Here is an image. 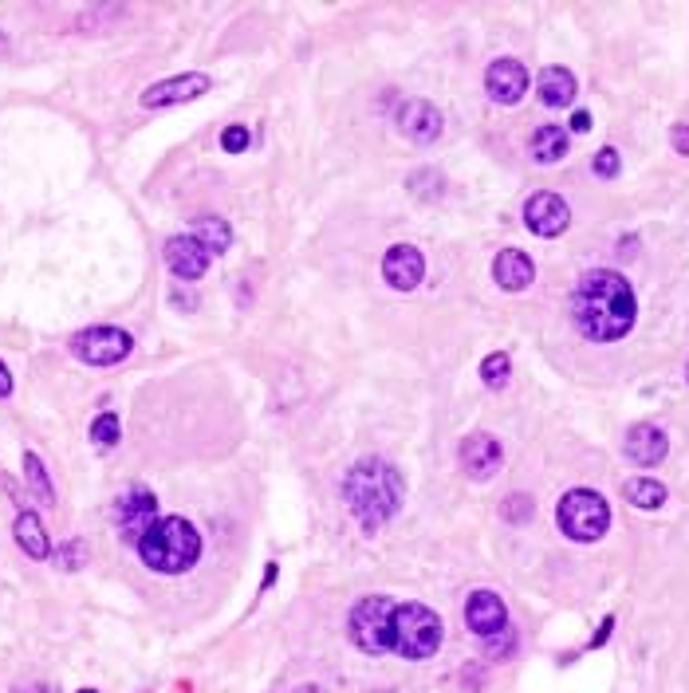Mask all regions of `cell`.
<instances>
[{
	"label": "cell",
	"mask_w": 689,
	"mask_h": 693,
	"mask_svg": "<svg viewBox=\"0 0 689 693\" xmlns=\"http://www.w3.org/2000/svg\"><path fill=\"white\" fill-rule=\"evenodd\" d=\"M638 319V300L623 272L591 268L571 288V323L591 343H619Z\"/></svg>",
	"instance_id": "1"
},
{
	"label": "cell",
	"mask_w": 689,
	"mask_h": 693,
	"mask_svg": "<svg viewBox=\"0 0 689 693\" xmlns=\"http://www.w3.org/2000/svg\"><path fill=\"white\" fill-rule=\"evenodd\" d=\"M402 493H406V481L402 473L382 461V457H363L351 465V473L343 477V497L351 504V516L359 520V528L371 536L378 532L398 508H402Z\"/></svg>",
	"instance_id": "2"
},
{
	"label": "cell",
	"mask_w": 689,
	"mask_h": 693,
	"mask_svg": "<svg viewBox=\"0 0 689 693\" xmlns=\"http://www.w3.org/2000/svg\"><path fill=\"white\" fill-rule=\"evenodd\" d=\"M138 556L158 575H182L201 556V536L186 516H158L154 528L138 540Z\"/></svg>",
	"instance_id": "3"
},
{
	"label": "cell",
	"mask_w": 689,
	"mask_h": 693,
	"mask_svg": "<svg viewBox=\"0 0 689 693\" xmlns=\"http://www.w3.org/2000/svg\"><path fill=\"white\" fill-rule=\"evenodd\" d=\"M382 646L410 662L434 658L441 646V615L422 603H394L382 627Z\"/></svg>",
	"instance_id": "4"
},
{
	"label": "cell",
	"mask_w": 689,
	"mask_h": 693,
	"mask_svg": "<svg viewBox=\"0 0 689 693\" xmlns=\"http://www.w3.org/2000/svg\"><path fill=\"white\" fill-rule=\"evenodd\" d=\"M556 520H560L567 540H575V544H595V540H603L607 528H611V504L603 501L595 489H571V493L560 497Z\"/></svg>",
	"instance_id": "5"
},
{
	"label": "cell",
	"mask_w": 689,
	"mask_h": 693,
	"mask_svg": "<svg viewBox=\"0 0 689 693\" xmlns=\"http://www.w3.org/2000/svg\"><path fill=\"white\" fill-rule=\"evenodd\" d=\"M134 351V339L123 327H87L71 339V355L91 363V367H115Z\"/></svg>",
	"instance_id": "6"
},
{
	"label": "cell",
	"mask_w": 689,
	"mask_h": 693,
	"mask_svg": "<svg viewBox=\"0 0 689 693\" xmlns=\"http://www.w3.org/2000/svg\"><path fill=\"white\" fill-rule=\"evenodd\" d=\"M390 607H394L390 595H367V599L355 603L347 627H351V642H355L359 650H367V654H386V646H382V627H386Z\"/></svg>",
	"instance_id": "7"
},
{
	"label": "cell",
	"mask_w": 689,
	"mask_h": 693,
	"mask_svg": "<svg viewBox=\"0 0 689 693\" xmlns=\"http://www.w3.org/2000/svg\"><path fill=\"white\" fill-rule=\"evenodd\" d=\"M213 79L201 75V71H186V75H174V79H162L154 87L142 91V107L146 111H162V107H178V103H193L201 95H209Z\"/></svg>",
	"instance_id": "8"
},
{
	"label": "cell",
	"mask_w": 689,
	"mask_h": 693,
	"mask_svg": "<svg viewBox=\"0 0 689 693\" xmlns=\"http://www.w3.org/2000/svg\"><path fill=\"white\" fill-rule=\"evenodd\" d=\"M524 225L536 233V237H560L567 233V225H571V209H567V201L560 193H532L528 201H524Z\"/></svg>",
	"instance_id": "9"
},
{
	"label": "cell",
	"mask_w": 689,
	"mask_h": 693,
	"mask_svg": "<svg viewBox=\"0 0 689 693\" xmlns=\"http://www.w3.org/2000/svg\"><path fill=\"white\" fill-rule=\"evenodd\" d=\"M115 520H119V532H123L126 544H134L138 548V540L154 528V520H158V501H154V493L150 489H130L123 501L115 504Z\"/></svg>",
	"instance_id": "10"
},
{
	"label": "cell",
	"mask_w": 689,
	"mask_h": 693,
	"mask_svg": "<svg viewBox=\"0 0 689 693\" xmlns=\"http://www.w3.org/2000/svg\"><path fill=\"white\" fill-rule=\"evenodd\" d=\"M398 130L410 138V142H418V146H430V142H438L441 138V111L430 103V99H406L402 107H398Z\"/></svg>",
	"instance_id": "11"
},
{
	"label": "cell",
	"mask_w": 689,
	"mask_h": 693,
	"mask_svg": "<svg viewBox=\"0 0 689 693\" xmlns=\"http://www.w3.org/2000/svg\"><path fill=\"white\" fill-rule=\"evenodd\" d=\"M465 623L477 638H497L508 630V607L497 591H473L469 603H465Z\"/></svg>",
	"instance_id": "12"
},
{
	"label": "cell",
	"mask_w": 689,
	"mask_h": 693,
	"mask_svg": "<svg viewBox=\"0 0 689 693\" xmlns=\"http://www.w3.org/2000/svg\"><path fill=\"white\" fill-rule=\"evenodd\" d=\"M485 91H489L493 103H501V107L520 103L524 91H528V67L520 60H512V56L493 60L489 63V71H485Z\"/></svg>",
	"instance_id": "13"
},
{
	"label": "cell",
	"mask_w": 689,
	"mask_h": 693,
	"mask_svg": "<svg viewBox=\"0 0 689 693\" xmlns=\"http://www.w3.org/2000/svg\"><path fill=\"white\" fill-rule=\"evenodd\" d=\"M457 461H461V469H465L473 481H489V477L501 469L504 449H501V441L493 438V434H469V438L461 441Z\"/></svg>",
	"instance_id": "14"
},
{
	"label": "cell",
	"mask_w": 689,
	"mask_h": 693,
	"mask_svg": "<svg viewBox=\"0 0 689 693\" xmlns=\"http://www.w3.org/2000/svg\"><path fill=\"white\" fill-rule=\"evenodd\" d=\"M382 276H386L390 288L414 292L422 284V276H426V256L414 249V245H394V249H386V256H382Z\"/></svg>",
	"instance_id": "15"
},
{
	"label": "cell",
	"mask_w": 689,
	"mask_h": 693,
	"mask_svg": "<svg viewBox=\"0 0 689 693\" xmlns=\"http://www.w3.org/2000/svg\"><path fill=\"white\" fill-rule=\"evenodd\" d=\"M627 457L634 465H642V469H654V465H662L666 461V453H670V438H666V430H658V426H650V422H638V426H630L627 434Z\"/></svg>",
	"instance_id": "16"
},
{
	"label": "cell",
	"mask_w": 689,
	"mask_h": 693,
	"mask_svg": "<svg viewBox=\"0 0 689 693\" xmlns=\"http://www.w3.org/2000/svg\"><path fill=\"white\" fill-rule=\"evenodd\" d=\"M166 264L182 280H201L205 268H209V252L201 249L193 237H174V241H166Z\"/></svg>",
	"instance_id": "17"
},
{
	"label": "cell",
	"mask_w": 689,
	"mask_h": 693,
	"mask_svg": "<svg viewBox=\"0 0 689 693\" xmlns=\"http://www.w3.org/2000/svg\"><path fill=\"white\" fill-rule=\"evenodd\" d=\"M532 276H536V264H532L528 252H520V249L497 252V260H493V280L501 284L504 292H524V288L532 284Z\"/></svg>",
	"instance_id": "18"
},
{
	"label": "cell",
	"mask_w": 689,
	"mask_h": 693,
	"mask_svg": "<svg viewBox=\"0 0 689 693\" xmlns=\"http://www.w3.org/2000/svg\"><path fill=\"white\" fill-rule=\"evenodd\" d=\"M536 87H540V103L544 107H567L579 95V83H575V75L567 67H544Z\"/></svg>",
	"instance_id": "19"
},
{
	"label": "cell",
	"mask_w": 689,
	"mask_h": 693,
	"mask_svg": "<svg viewBox=\"0 0 689 693\" xmlns=\"http://www.w3.org/2000/svg\"><path fill=\"white\" fill-rule=\"evenodd\" d=\"M16 544L32 556V560H48L52 556V540H48V528H44V520L36 516V512H20L16 516Z\"/></svg>",
	"instance_id": "20"
},
{
	"label": "cell",
	"mask_w": 689,
	"mask_h": 693,
	"mask_svg": "<svg viewBox=\"0 0 689 693\" xmlns=\"http://www.w3.org/2000/svg\"><path fill=\"white\" fill-rule=\"evenodd\" d=\"M567 146H571V138H567V126L560 123L536 126V134H532V158L540 166H552V162L567 158Z\"/></svg>",
	"instance_id": "21"
},
{
	"label": "cell",
	"mask_w": 689,
	"mask_h": 693,
	"mask_svg": "<svg viewBox=\"0 0 689 693\" xmlns=\"http://www.w3.org/2000/svg\"><path fill=\"white\" fill-rule=\"evenodd\" d=\"M189 237L209 252V256H217V252H225L233 245V229H229V221H221V217H197Z\"/></svg>",
	"instance_id": "22"
},
{
	"label": "cell",
	"mask_w": 689,
	"mask_h": 693,
	"mask_svg": "<svg viewBox=\"0 0 689 693\" xmlns=\"http://www.w3.org/2000/svg\"><path fill=\"white\" fill-rule=\"evenodd\" d=\"M623 497H627L634 508H642V512H654V508H662L666 504V485L662 481H654V477H634L623 485Z\"/></svg>",
	"instance_id": "23"
},
{
	"label": "cell",
	"mask_w": 689,
	"mask_h": 693,
	"mask_svg": "<svg viewBox=\"0 0 689 693\" xmlns=\"http://www.w3.org/2000/svg\"><path fill=\"white\" fill-rule=\"evenodd\" d=\"M24 477H28L32 493H36L40 501H44V504H56V489H52V481H48V469H44V461H40L36 453H24Z\"/></svg>",
	"instance_id": "24"
},
{
	"label": "cell",
	"mask_w": 689,
	"mask_h": 693,
	"mask_svg": "<svg viewBox=\"0 0 689 693\" xmlns=\"http://www.w3.org/2000/svg\"><path fill=\"white\" fill-rule=\"evenodd\" d=\"M512 375V363H508V355L504 351H493V355H485L481 359V378H485V386H493V390H501L504 382Z\"/></svg>",
	"instance_id": "25"
},
{
	"label": "cell",
	"mask_w": 689,
	"mask_h": 693,
	"mask_svg": "<svg viewBox=\"0 0 689 693\" xmlns=\"http://www.w3.org/2000/svg\"><path fill=\"white\" fill-rule=\"evenodd\" d=\"M119 418L115 414H99L95 422H91V441L99 445V449H111V445H119Z\"/></svg>",
	"instance_id": "26"
},
{
	"label": "cell",
	"mask_w": 689,
	"mask_h": 693,
	"mask_svg": "<svg viewBox=\"0 0 689 693\" xmlns=\"http://www.w3.org/2000/svg\"><path fill=\"white\" fill-rule=\"evenodd\" d=\"M532 512H536V504H532V497H528V493H512V497L501 504V516L508 520V524H528V520H532Z\"/></svg>",
	"instance_id": "27"
},
{
	"label": "cell",
	"mask_w": 689,
	"mask_h": 693,
	"mask_svg": "<svg viewBox=\"0 0 689 693\" xmlns=\"http://www.w3.org/2000/svg\"><path fill=\"white\" fill-rule=\"evenodd\" d=\"M410 189H414V197H422V201H438L445 182H441L438 170H418V174L410 178Z\"/></svg>",
	"instance_id": "28"
},
{
	"label": "cell",
	"mask_w": 689,
	"mask_h": 693,
	"mask_svg": "<svg viewBox=\"0 0 689 693\" xmlns=\"http://www.w3.org/2000/svg\"><path fill=\"white\" fill-rule=\"evenodd\" d=\"M591 166H595V174H599V178H619V170H623V162H619V150H615V146H603V150L595 154V162H591Z\"/></svg>",
	"instance_id": "29"
},
{
	"label": "cell",
	"mask_w": 689,
	"mask_h": 693,
	"mask_svg": "<svg viewBox=\"0 0 689 693\" xmlns=\"http://www.w3.org/2000/svg\"><path fill=\"white\" fill-rule=\"evenodd\" d=\"M221 150H225V154H241V150H249V126H225V134H221Z\"/></svg>",
	"instance_id": "30"
},
{
	"label": "cell",
	"mask_w": 689,
	"mask_h": 693,
	"mask_svg": "<svg viewBox=\"0 0 689 693\" xmlns=\"http://www.w3.org/2000/svg\"><path fill=\"white\" fill-rule=\"evenodd\" d=\"M83 556H87V552H83V544L75 540V544H67V548H63V552H60V564L67 567V571H71V567H79V564H83Z\"/></svg>",
	"instance_id": "31"
},
{
	"label": "cell",
	"mask_w": 689,
	"mask_h": 693,
	"mask_svg": "<svg viewBox=\"0 0 689 693\" xmlns=\"http://www.w3.org/2000/svg\"><path fill=\"white\" fill-rule=\"evenodd\" d=\"M670 142H674V150H678V154H689V126L686 123L674 126V130H670Z\"/></svg>",
	"instance_id": "32"
},
{
	"label": "cell",
	"mask_w": 689,
	"mask_h": 693,
	"mask_svg": "<svg viewBox=\"0 0 689 693\" xmlns=\"http://www.w3.org/2000/svg\"><path fill=\"white\" fill-rule=\"evenodd\" d=\"M571 130H579V134L591 130V115H587V111H575V115H571Z\"/></svg>",
	"instance_id": "33"
},
{
	"label": "cell",
	"mask_w": 689,
	"mask_h": 693,
	"mask_svg": "<svg viewBox=\"0 0 689 693\" xmlns=\"http://www.w3.org/2000/svg\"><path fill=\"white\" fill-rule=\"evenodd\" d=\"M611 627H615V619H603V627H599V634L591 638V646H603V642H607V634H611Z\"/></svg>",
	"instance_id": "34"
},
{
	"label": "cell",
	"mask_w": 689,
	"mask_h": 693,
	"mask_svg": "<svg viewBox=\"0 0 689 693\" xmlns=\"http://www.w3.org/2000/svg\"><path fill=\"white\" fill-rule=\"evenodd\" d=\"M12 394V375H8V367L0 363V398H8Z\"/></svg>",
	"instance_id": "35"
},
{
	"label": "cell",
	"mask_w": 689,
	"mask_h": 693,
	"mask_svg": "<svg viewBox=\"0 0 689 693\" xmlns=\"http://www.w3.org/2000/svg\"><path fill=\"white\" fill-rule=\"evenodd\" d=\"M276 583V564H268V571H264V587H272Z\"/></svg>",
	"instance_id": "36"
},
{
	"label": "cell",
	"mask_w": 689,
	"mask_h": 693,
	"mask_svg": "<svg viewBox=\"0 0 689 693\" xmlns=\"http://www.w3.org/2000/svg\"><path fill=\"white\" fill-rule=\"evenodd\" d=\"M296 693H323V690H319V686H300Z\"/></svg>",
	"instance_id": "37"
},
{
	"label": "cell",
	"mask_w": 689,
	"mask_h": 693,
	"mask_svg": "<svg viewBox=\"0 0 689 693\" xmlns=\"http://www.w3.org/2000/svg\"><path fill=\"white\" fill-rule=\"evenodd\" d=\"M28 693H52V690H44V686H40V690H28Z\"/></svg>",
	"instance_id": "38"
},
{
	"label": "cell",
	"mask_w": 689,
	"mask_h": 693,
	"mask_svg": "<svg viewBox=\"0 0 689 693\" xmlns=\"http://www.w3.org/2000/svg\"><path fill=\"white\" fill-rule=\"evenodd\" d=\"M79 693H95V690H79Z\"/></svg>",
	"instance_id": "39"
},
{
	"label": "cell",
	"mask_w": 689,
	"mask_h": 693,
	"mask_svg": "<svg viewBox=\"0 0 689 693\" xmlns=\"http://www.w3.org/2000/svg\"><path fill=\"white\" fill-rule=\"evenodd\" d=\"M686 382H689V367H686Z\"/></svg>",
	"instance_id": "40"
}]
</instances>
